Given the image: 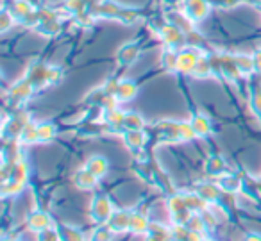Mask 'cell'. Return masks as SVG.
<instances>
[{"instance_id":"cell-1","label":"cell","mask_w":261,"mask_h":241,"mask_svg":"<svg viewBox=\"0 0 261 241\" xmlns=\"http://www.w3.org/2000/svg\"><path fill=\"white\" fill-rule=\"evenodd\" d=\"M200 50L197 47H186L177 52V72L181 73H193L197 63L200 59Z\"/></svg>"},{"instance_id":"cell-2","label":"cell","mask_w":261,"mask_h":241,"mask_svg":"<svg viewBox=\"0 0 261 241\" xmlns=\"http://www.w3.org/2000/svg\"><path fill=\"white\" fill-rule=\"evenodd\" d=\"M210 2L207 0H185V8L182 13L188 16L192 22H200L210 15Z\"/></svg>"},{"instance_id":"cell-3","label":"cell","mask_w":261,"mask_h":241,"mask_svg":"<svg viewBox=\"0 0 261 241\" xmlns=\"http://www.w3.org/2000/svg\"><path fill=\"white\" fill-rule=\"evenodd\" d=\"M140 52H142L140 43L130 41V43H125L118 48V52H116V61H118L120 66H129L130 63H135L136 59H138Z\"/></svg>"},{"instance_id":"cell-4","label":"cell","mask_w":261,"mask_h":241,"mask_svg":"<svg viewBox=\"0 0 261 241\" xmlns=\"http://www.w3.org/2000/svg\"><path fill=\"white\" fill-rule=\"evenodd\" d=\"M160 34H161V38H163L165 43H167L168 47H172V48L182 45V40L186 38V34L182 33L179 27H175L174 23H165V25L161 27Z\"/></svg>"},{"instance_id":"cell-5","label":"cell","mask_w":261,"mask_h":241,"mask_svg":"<svg viewBox=\"0 0 261 241\" xmlns=\"http://www.w3.org/2000/svg\"><path fill=\"white\" fill-rule=\"evenodd\" d=\"M91 215L97 222H104V220L111 218L113 215V207H111V202H109L108 197L100 195V197H95L93 205H91Z\"/></svg>"},{"instance_id":"cell-6","label":"cell","mask_w":261,"mask_h":241,"mask_svg":"<svg viewBox=\"0 0 261 241\" xmlns=\"http://www.w3.org/2000/svg\"><path fill=\"white\" fill-rule=\"evenodd\" d=\"M136 93H138V86H136L133 81H120L118 88H116L115 98L120 102H127L130 98H135Z\"/></svg>"},{"instance_id":"cell-7","label":"cell","mask_w":261,"mask_h":241,"mask_svg":"<svg viewBox=\"0 0 261 241\" xmlns=\"http://www.w3.org/2000/svg\"><path fill=\"white\" fill-rule=\"evenodd\" d=\"M130 216L129 212L125 211H116L111 215V223H109V227H111L113 230H116V232H120V230H125V229H130Z\"/></svg>"},{"instance_id":"cell-8","label":"cell","mask_w":261,"mask_h":241,"mask_svg":"<svg viewBox=\"0 0 261 241\" xmlns=\"http://www.w3.org/2000/svg\"><path fill=\"white\" fill-rule=\"evenodd\" d=\"M108 166H109L108 161H106L102 155H93V157H90V159H88V163H86V168L90 170L95 177H98V179L108 173Z\"/></svg>"},{"instance_id":"cell-9","label":"cell","mask_w":261,"mask_h":241,"mask_svg":"<svg viewBox=\"0 0 261 241\" xmlns=\"http://www.w3.org/2000/svg\"><path fill=\"white\" fill-rule=\"evenodd\" d=\"M73 180H75L77 186L83 188V190H91V188H93L95 184H97L98 177H95L93 173H91L88 168H83V170H79V172L75 173Z\"/></svg>"},{"instance_id":"cell-10","label":"cell","mask_w":261,"mask_h":241,"mask_svg":"<svg viewBox=\"0 0 261 241\" xmlns=\"http://www.w3.org/2000/svg\"><path fill=\"white\" fill-rule=\"evenodd\" d=\"M190 123H192L197 136H207V134L211 132V123L204 115H195Z\"/></svg>"},{"instance_id":"cell-11","label":"cell","mask_w":261,"mask_h":241,"mask_svg":"<svg viewBox=\"0 0 261 241\" xmlns=\"http://www.w3.org/2000/svg\"><path fill=\"white\" fill-rule=\"evenodd\" d=\"M123 140H125L127 147L130 148H142L143 143H145V138H143L142 130H127L123 134Z\"/></svg>"},{"instance_id":"cell-12","label":"cell","mask_w":261,"mask_h":241,"mask_svg":"<svg viewBox=\"0 0 261 241\" xmlns=\"http://www.w3.org/2000/svg\"><path fill=\"white\" fill-rule=\"evenodd\" d=\"M193 73H195L197 77H200V79H204V77H210L211 73H213V65H211V59L206 58V56H200V59H199V63H197Z\"/></svg>"},{"instance_id":"cell-13","label":"cell","mask_w":261,"mask_h":241,"mask_svg":"<svg viewBox=\"0 0 261 241\" xmlns=\"http://www.w3.org/2000/svg\"><path fill=\"white\" fill-rule=\"evenodd\" d=\"M145 122L138 113H125V120H123V127L127 130H142Z\"/></svg>"},{"instance_id":"cell-14","label":"cell","mask_w":261,"mask_h":241,"mask_svg":"<svg viewBox=\"0 0 261 241\" xmlns=\"http://www.w3.org/2000/svg\"><path fill=\"white\" fill-rule=\"evenodd\" d=\"M29 225L33 227L34 230H45V229H48V225H50V220H48V216L45 215L43 211H36L29 218Z\"/></svg>"},{"instance_id":"cell-15","label":"cell","mask_w":261,"mask_h":241,"mask_svg":"<svg viewBox=\"0 0 261 241\" xmlns=\"http://www.w3.org/2000/svg\"><path fill=\"white\" fill-rule=\"evenodd\" d=\"M161 65H163L165 70H177V52L172 47L163 50V54H161Z\"/></svg>"},{"instance_id":"cell-16","label":"cell","mask_w":261,"mask_h":241,"mask_svg":"<svg viewBox=\"0 0 261 241\" xmlns=\"http://www.w3.org/2000/svg\"><path fill=\"white\" fill-rule=\"evenodd\" d=\"M20 140L23 143H36V141H40V138H38V125L27 122L25 127L22 129V132H20Z\"/></svg>"},{"instance_id":"cell-17","label":"cell","mask_w":261,"mask_h":241,"mask_svg":"<svg viewBox=\"0 0 261 241\" xmlns=\"http://www.w3.org/2000/svg\"><path fill=\"white\" fill-rule=\"evenodd\" d=\"M234 61H236V65H238V68H240V72H242V73L254 72V59H252V56H243V54L234 56Z\"/></svg>"},{"instance_id":"cell-18","label":"cell","mask_w":261,"mask_h":241,"mask_svg":"<svg viewBox=\"0 0 261 241\" xmlns=\"http://www.w3.org/2000/svg\"><path fill=\"white\" fill-rule=\"evenodd\" d=\"M38 31L45 36H54V34L59 33V22L58 20H48V22H41L38 23Z\"/></svg>"},{"instance_id":"cell-19","label":"cell","mask_w":261,"mask_h":241,"mask_svg":"<svg viewBox=\"0 0 261 241\" xmlns=\"http://www.w3.org/2000/svg\"><path fill=\"white\" fill-rule=\"evenodd\" d=\"M56 136V127L52 123H40L38 125V138L40 141H50Z\"/></svg>"},{"instance_id":"cell-20","label":"cell","mask_w":261,"mask_h":241,"mask_svg":"<svg viewBox=\"0 0 261 241\" xmlns=\"http://www.w3.org/2000/svg\"><path fill=\"white\" fill-rule=\"evenodd\" d=\"M147 229V218L142 215H133L130 216V230L135 232H143Z\"/></svg>"},{"instance_id":"cell-21","label":"cell","mask_w":261,"mask_h":241,"mask_svg":"<svg viewBox=\"0 0 261 241\" xmlns=\"http://www.w3.org/2000/svg\"><path fill=\"white\" fill-rule=\"evenodd\" d=\"M199 195L204 198V200H215L217 195H218V191L213 184H202V186L199 188Z\"/></svg>"},{"instance_id":"cell-22","label":"cell","mask_w":261,"mask_h":241,"mask_svg":"<svg viewBox=\"0 0 261 241\" xmlns=\"http://www.w3.org/2000/svg\"><path fill=\"white\" fill-rule=\"evenodd\" d=\"M206 170L210 173H220V172H224V161H222L220 157H210V161H207V165H206Z\"/></svg>"},{"instance_id":"cell-23","label":"cell","mask_w":261,"mask_h":241,"mask_svg":"<svg viewBox=\"0 0 261 241\" xmlns=\"http://www.w3.org/2000/svg\"><path fill=\"white\" fill-rule=\"evenodd\" d=\"M220 186L224 188L225 191H236V190H240V180L236 179V177L225 175L224 179L220 180Z\"/></svg>"},{"instance_id":"cell-24","label":"cell","mask_w":261,"mask_h":241,"mask_svg":"<svg viewBox=\"0 0 261 241\" xmlns=\"http://www.w3.org/2000/svg\"><path fill=\"white\" fill-rule=\"evenodd\" d=\"M16 18L13 16L11 11H4L2 13V18H0V27H2V31H9L13 25H15Z\"/></svg>"},{"instance_id":"cell-25","label":"cell","mask_w":261,"mask_h":241,"mask_svg":"<svg viewBox=\"0 0 261 241\" xmlns=\"http://www.w3.org/2000/svg\"><path fill=\"white\" fill-rule=\"evenodd\" d=\"M93 236H95L93 241H109V230L106 227H100Z\"/></svg>"},{"instance_id":"cell-26","label":"cell","mask_w":261,"mask_h":241,"mask_svg":"<svg viewBox=\"0 0 261 241\" xmlns=\"http://www.w3.org/2000/svg\"><path fill=\"white\" fill-rule=\"evenodd\" d=\"M252 59H254V72L261 73V50H256L252 54Z\"/></svg>"},{"instance_id":"cell-27","label":"cell","mask_w":261,"mask_h":241,"mask_svg":"<svg viewBox=\"0 0 261 241\" xmlns=\"http://www.w3.org/2000/svg\"><path fill=\"white\" fill-rule=\"evenodd\" d=\"M254 108H256V111L261 115V93L254 95Z\"/></svg>"},{"instance_id":"cell-28","label":"cell","mask_w":261,"mask_h":241,"mask_svg":"<svg viewBox=\"0 0 261 241\" xmlns=\"http://www.w3.org/2000/svg\"><path fill=\"white\" fill-rule=\"evenodd\" d=\"M247 241H261V237L256 236V234H250V236L247 237Z\"/></svg>"}]
</instances>
